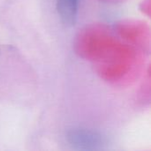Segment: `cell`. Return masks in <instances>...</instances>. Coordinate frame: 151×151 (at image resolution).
<instances>
[{
  "label": "cell",
  "instance_id": "obj_2",
  "mask_svg": "<svg viewBox=\"0 0 151 151\" xmlns=\"http://www.w3.org/2000/svg\"><path fill=\"white\" fill-rule=\"evenodd\" d=\"M57 8L64 24L74 25L78 12V0H57Z\"/></svg>",
  "mask_w": 151,
  "mask_h": 151
},
{
  "label": "cell",
  "instance_id": "obj_1",
  "mask_svg": "<svg viewBox=\"0 0 151 151\" xmlns=\"http://www.w3.org/2000/svg\"><path fill=\"white\" fill-rule=\"evenodd\" d=\"M67 139L74 149L83 150H98L103 143L99 135L85 130H73L68 134Z\"/></svg>",
  "mask_w": 151,
  "mask_h": 151
}]
</instances>
